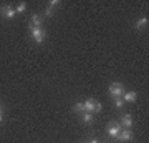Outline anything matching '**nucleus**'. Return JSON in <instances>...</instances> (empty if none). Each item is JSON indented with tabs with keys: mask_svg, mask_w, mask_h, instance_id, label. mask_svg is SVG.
<instances>
[{
	"mask_svg": "<svg viewBox=\"0 0 149 143\" xmlns=\"http://www.w3.org/2000/svg\"><path fill=\"white\" fill-rule=\"evenodd\" d=\"M124 93V87L121 83H111L109 85V95L113 98H119V97Z\"/></svg>",
	"mask_w": 149,
	"mask_h": 143,
	"instance_id": "obj_2",
	"label": "nucleus"
},
{
	"mask_svg": "<svg viewBox=\"0 0 149 143\" xmlns=\"http://www.w3.org/2000/svg\"><path fill=\"white\" fill-rule=\"evenodd\" d=\"M25 8H27V4H25V2H20V4H18V7L15 8V12H17V13H23V12H25Z\"/></svg>",
	"mask_w": 149,
	"mask_h": 143,
	"instance_id": "obj_13",
	"label": "nucleus"
},
{
	"mask_svg": "<svg viewBox=\"0 0 149 143\" xmlns=\"http://www.w3.org/2000/svg\"><path fill=\"white\" fill-rule=\"evenodd\" d=\"M136 98H138V95H136L134 92H128V93H124V101H128V103L136 101Z\"/></svg>",
	"mask_w": 149,
	"mask_h": 143,
	"instance_id": "obj_9",
	"label": "nucleus"
},
{
	"mask_svg": "<svg viewBox=\"0 0 149 143\" xmlns=\"http://www.w3.org/2000/svg\"><path fill=\"white\" fill-rule=\"evenodd\" d=\"M95 111H96V113H98V111H101V103H100L98 100H96V103H95Z\"/></svg>",
	"mask_w": 149,
	"mask_h": 143,
	"instance_id": "obj_15",
	"label": "nucleus"
},
{
	"mask_svg": "<svg viewBox=\"0 0 149 143\" xmlns=\"http://www.w3.org/2000/svg\"><path fill=\"white\" fill-rule=\"evenodd\" d=\"M73 110L76 111V113H80V111H85V105H83L81 101H76V103H74V106H73Z\"/></svg>",
	"mask_w": 149,
	"mask_h": 143,
	"instance_id": "obj_11",
	"label": "nucleus"
},
{
	"mask_svg": "<svg viewBox=\"0 0 149 143\" xmlns=\"http://www.w3.org/2000/svg\"><path fill=\"white\" fill-rule=\"evenodd\" d=\"M144 27H148V17H143V18L136 23V28H138V30H143Z\"/></svg>",
	"mask_w": 149,
	"mask_h": 143,
	"instance_id": "obj_10",
	"label": "nucleus"
},
{
	"mask_svg": "<svg viewBox=\"0 0 149 143\" xmlns=\"http://www.w3.org/2000/svg\"><path fill=\"white\" fill-rule=\"evenodd\" d=\"M0 113H2V110H0Z\"/></svg>",
	"mask_w": 149,
	"mask_h": 143,
	"instance_id": "obj_18",
	"label": "nucleus"
},
{
	"mask_svg": "<svg viewBox=\"0 0 149 143\" xmlns=\"http://www.w3.org/2000/svg\"><path fill=\"white\" fill-rule=\"evenodd\" d=\"M42 22H43V18L38 13H33L32 15V23L30 25H33V27H42Z\"/></svg>",
	"mask_w": 149,
	"mask_h": 143,
	"instance_id": "obj_8",
	"label": "nucleus"
},
{
	"mask_svg": "<svg viewBox=\"0 0 149 143\" xmlns=\"http://www.w3.org/2000/svg\"><path fill=\"white\" fill-rule=\"evenodd\" d=\"M0 122H2V113H0Z\"/></svg>",
	"mask_w": 149,
	"mask_h": 143,
	"instance_id": "obj_17",
	"label": "nucleus"
},
{
	"mask_svg": "<svg viewBox=\"0 0 149 143\" xmlns=\"http://www.w3.org/2000/svg\"><path fill=\"white\" fill-rule=\"evenodd\" d=\"M114 106H116V108H123V106H124V101H123L121 98H114Z\"/></svg>",
	"mask_w": 149,
	"mask_h": 143,
	"instance_id": "obj_14",
	"label": "nucleus"
},
{
	"mask_svg": "<svg viewBox=\"0 0 149 143\" xmlns=\"http://www.w3.org/2000/svg\"><path fill=\"white\" fill-rule=\"evenodd\" d=\"M30 32H32V37H33V40L37 43H42L43 40H45V30H43L42 27H33V25H30Z\"/></svg>",
	"mask_w": 149,
	"mask_h": 143,
	"instance_id": "obj_1",
	"label": "nucleus"
},
{
	"mask_svg": "<svg viewBox=\"0 0 149 143\" xmlns=\"http://www.w3.org/2000/svg\"><path fill=\"white\" fill-rule=\"evenodd\" d=\"M119 140H121V142H129V140H133V133H131V130H126V128H124V130H121V132H119Z\"/></svg>",
	"mask_w": 149,
	"mask_h": 143,
	"instance_id": "obj_5",
	"label": "nucleus"
},
{
	"mask_svg": "<svg viewBox=\"0 0 149 143\" xmlns=\"http://www.w3.org/2000/svg\"><path fill=\"white\" fill-rule=\"evenodd\" d=\"M83 122L88 123V125H91V123L95 122V118H93V115H91V113H85V117H83Z\"/></svg>",
	"mask_w": 149,
	"mask_h": 143,
	"instance_id": "obj_12",
	"label": "nucleus"
},
{
	"mask_svg": "<svg viewBox=\"0 0 149 143\" xmlns=\"http://www.w3.org/2000/svg\"><path fill=\"white\" fill-rule=\"evenodd\" d=\"M90 143H98V140H96V138H93V140H91Z\"/></svg>",
	"mask_w": 149,
	"mask_h": 143,
	"instance_id": "obj_16",
	"label": "nucleus"
},
{
	"mask_svg": "<svg viewBox=\"0 0 149 143\" xmlns=\"http://www.w3.org/2000/svg\"><path fill=\"white\" fill-rule=\"evenodd\" d=\"M95 103H96L95 98H88V100L83 103V105H85V111H86V113H91V111H95Z\"/></svg>",
	"mask_w": 149,
	"mask_h": 143,
	"instance_id": "obj_7",
	"label": "nucleus"
},
{
	"mask_svg": "<svg viewBox=\"0 0 149 143\" xmlns=\"http://www.w3.org/2000/svg\"><path fill=\"white\" fill-rule=\"evenodd\" d=\"M121 127L126 128V130H129V128L133 127V118H131V115H124L121 118Z\"/></svg>",
	"mask_w": 149,
	"mask_h": 143,
	"instance_id": "obj_6",
	"label": "nucleus"
},
{
	"mask_svg": "<svg viewBox=\"0 0 149 143\" xmlns=\"http://www.w3.org/2000/svg\"><path fill=\"white\" fill-rule=\"evenodd\" d=\"M0 15L5 17V18H13V17L17 15V12H15V8H13V7L3 5V7H0Z\"/></svg>",
	"mask_w": 149,
	"mask_h": 143,
	"instance_id": "obj_4",
	"label": "nucleus"
},
{
	"mask_svg": "<svg viewBox=\"0 0 149 143\" xmlns=\"http://www.w3.org/2000/svg\"><path fill=\"white\" fill-rule=\"evenodd\" d=\"M121 130H123V127H121L118 122H109V123H108V133H109V137L118 138V137H119V132H121Z\"/></svg>",
	"mask_w": 149,
	"mask_h": 143,
	"instance_id": "obj_3",
	"label": "nucleus"
}]
</instances>
